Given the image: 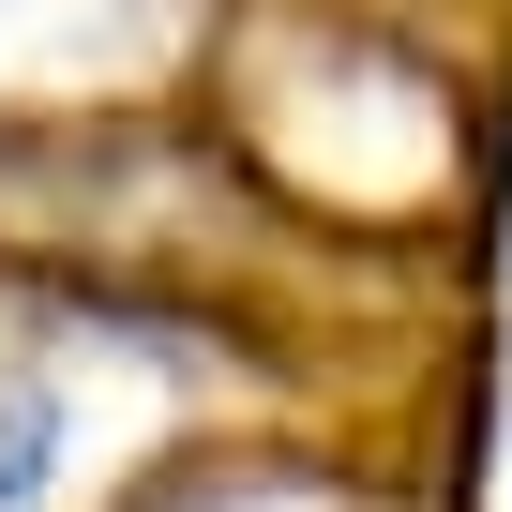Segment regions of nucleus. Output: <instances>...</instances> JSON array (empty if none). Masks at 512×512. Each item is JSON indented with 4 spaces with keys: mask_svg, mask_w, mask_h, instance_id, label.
Masks as SVG:
<instances>
[{
    "mask_svg": "<svg viewBox=\"0 0 512 512\" xmlns=\"http://www.w3.org/2000/svg\"><path fill=\"white\" fill-rule=\"evenodd\" d=\"M91 377L46 347V362H0V512H46L61 467H91Z\"/></svg>",
    "mask_w": 512,
    "mask_h": 512,
    "instance_id": "nucleus-1",
    "label": "nucleus"
},
{
    "mask_svg": "<svg viewBox=\"0 0 512 512\" xmlns=\"http://www.w3.org/2000/svg\"><path fill=\"white\" fill-rule=\"evenodd\" d=\"M46 16H91V0H0V46H31Z\"/></svg>",
    "mask_w": 512,
    "mask_h": 512,
    "instance_id": "nucleus-2",
    "label": "nucleus"
}]
</instances>
